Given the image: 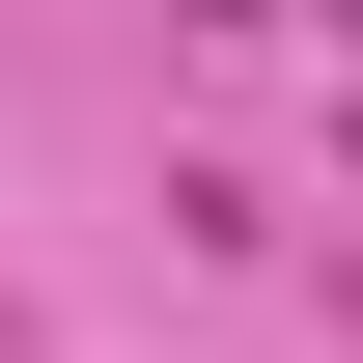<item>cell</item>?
<instances>
[{
    "label": "cell",
    "mask_w": 363,
    "mask_h": 363,
    "mask_svg": "<svg viewBox=\"0 0 363 363\" xmlns=\"http://www.w3.org/2000/svg\"><path fill=\"white\" fill-rule=\"evenodd\" d=\"M335 56H363V0H335Z\"/></svg>",
    "instance_id": "1"
}]
</instances>
